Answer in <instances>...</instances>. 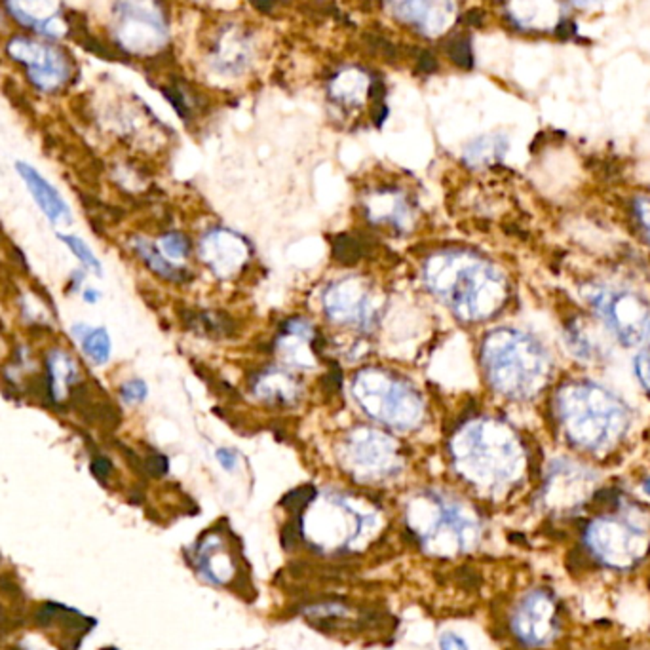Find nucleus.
Listing matches in <instances>:
<instances>
[{
    "mask_svg": "<svg viewBox=\"0 0 650 650\" xmlns=\"http://www.w3.org/2000/svg\"><path fill=\"white\" fill-rule=\"evenodd\" d=\"M558 411L568 439L588 451L612 447L629 424L622 400L595 383L563 386L558 395Z\"/></svg>",
    "mask_w": 650,
    "mask_h": 650,
    "instance_id": "f257e3e1",
    "label": "nucleus"
},
{
    "mask_svg": "<svg viewBox=\"0 0 650 650\" xmlns=\"http://www.w3.org/2000/svg\"><path fill=\"white\" fill-rule=\"evenodd\" d=\"M487 377L500 394L525 400L541 392L550 377V358L544 346L516 329H500L483 346Z\"/></svg>",
    "mask_w": 650,
    "mask_h": 650,
    "instance_id": "f03ea898",
    "label": "nucleus"
},
{
    "mask_svg": "<svg viewBox=\"0 0 650 650\" xmlns=\"http://www.w3.org/2000/svg\"><path fill=\"white\" fill-rule=\"evenodd\" d=\"M439 297L464 320H485L506 300V282L495 266L468 256H449L428 273Z\"/></svg>",
    "mask_w": 650,
    "mask_h": 650,
    "instance_id": "7ed1b4c3",
    "label": "nucleus"
},
{
    "mask_svg": "<svg viewBox=\"0 0 650 650\" xmlns=\"http://www.w3.org/2000/svg\"><path fill=\"white\" fill-rule=\"evenodd\" d=\"M3 50L23 71L29 88L40 95H57L74 82L76 61L61 42L15 30L6 35Z\"/></svg>",
    "mask_w": 650,
    "mask_h": 650,
    "instance_id": "20e7f679",
    "label": "nucleus"
},
{
    "mask_svg": "<svg viewBox=\"0 0 650 650\" xmlns=\"http://www.w3.org/2000/svg\"><path fill=\"white\" fill-rule=\"evenodd\" d=\"M461 447V461L473 480L485 485H506L514 481L525 466V456L510 428L498 422H481L470 428Z\"/></svg>",
    "mask_w": 650,
    "mask_h": 650,
    "instance_id": "39448f33",
    "label": "nucleus"
},
{
    "mask_svg": "<svg viewBox=\"0 0 650 650\" xmlns=\"http://www.w3.org/2000/svg\"><path fill=\"white\" fill-rule=\"evenodd\" d=\"M110 46L122 56L149 57L168 39L164 12L158 0H113L108 15Z\"/></svg>",
    "mask_w": 650,
    "mask_h": 650,
    "instance_id": "423d86ee",
    "label": "nucleus"
},
{
    "mask_svg": "<svg viewBox=\"0 0 650 650\" xmlns=\"http://www.w3.org/2000/svg\"><path fill=\"white\" fill-rule=\"evenodd\" d=\"M585 297L618 341L628 346L643 341L650 327V308L637 293L612 285H594Z\"/></svg>",
    "mask_w": 650,
    "mask_h": 650,
    "instance_id": "0eeeda50",
    "label": "nucleus"
},
{
    "mask_svg": "<svg viewBox=\"0 0 650 650\" xmlns=\"http://www.w3.org/2000/svg\"><path fill=\"white\" fill-rule=\"evenodd\" d=\"M358 398L368 413L390 426H415L422 415L419 395L400 380L386 375H361L358 380Z\"/></svg>",
    "mask_w": 650,
    "mask_h": 650,
    "instance_id": "6e6552de",
    "label": "nucleus"
},
{
    "mask_svg": "<svg viewBox=\"0 0 650 650\" xmlns=\"http://www.w3.org/2000/svg\"><path fill=\"white\" fill-rule=\"evenodd\" d=\"M585 542L599 561L614 568H628L645 556L648 538L628 519L599 517L588 527Z\"/></svg>",
    "mask_w": 650,
    "mask_h": 650,
    "instance_id": "1a4fd4ad",
    "label": "nucleus"
},
{
    "mask_svg": "<svg viewBox=\"0 0 650 650\" xmlns=\"http://www.w3.org/2000/svg\"><path fill=\"white\" fill-rule=\"evenodd\" d=\"M0 4L22 33L54 42L73 33L71 13L63 0H0Z\"/></svg>",
    "mask_w": 650,
    "mask_h": 650,
    "instance_id": "9d476101",
    "label": "nucleus"
},
{
    "mask_svg": "<svg viewBox=\"0 0 650 650\" xmlns=\"http://www.w3.org/2000/svg\"><path fill=\"white\" fill-rule=\"evenodd\" d=\"M556 603L546 592L529 594L517 609L514 618V631L517 637L531 646L548 645L558 633Z\"/></svg>",
    "mask_w": 650,
    "mask_h": 650,
    "instance_id": "9b49d317",
    "label": "nucleus"
},
{
    "mask_svg": "<svg viewBox=\"0 0 650 650\" xmlns=\"http://www.w3.org/2000/svg\"><path fill=\"white\" fill-rule=\"evenodd\" d=\"M371 293L361 288L360 283L344 282L337 283L327 291L324 297V303L327 314L333 320L342 324H358L363 325L371 322L373 305H371Z\"/></svg>",
    "mask_w": 650,
    "mask_h": 650,
    "instance_id": "f8f14e48",
    "label": "nucleus"
},
{
    "mask_svg": "<svg viewBox=\"0 0 650 650\" xmlns=\"http://www.w3.org/2000/svg\"><path fill=\"white\" fill-rule=\"evenodd\" d=\"M400 20L413 23L428 35H438L453 18V0H390Z\"/></svg>",
    "mask_w": 650,
    "mask_h": 650,
    "instance_id": "ddd939ff",
    "label": "nucleus"
},
{
    "mask_svg": "<svg viewBox=\"0 0 650 650\" xmlns=\"http://www.w3.org/2000/svg\"><path fill=\"white\" fill-rule=\"evenodd\" d=\"M20 178L23 179L30 196L35 198L40 212L48 217L52 225H69L71 223V210L67 202L57 193V188L48 181L42 173L27 162H15Z\"/></svg>",
    "mask_w": 650,
    "mask_h": 650,
    "instance_id": "4468645a",
    "label": "nucleus"
},
{
    "mask_svg": "<svg viewBox=\"0 0 650 650\" xmlns=\"http://www.w3.org/2000/svg\"><path fill=\"white\" fill-rule=\"evenodd\" d=\"M247 249L249 246L240 236L217 230L205 236V242H202V257H205L217 274L225 276L234 273L247 259Z\"/></svg>",
    "mask_w": 650,
    "mask_h": 650,
    "instance_id": "2eb2a0df",
    "label": "nucleus"
},
{
    "mask_svg": "<svg viewBox=\"0 0 650 650\" xmlns=\"http://www.w3.org/2000/svg\"><path fill=\"white\" fill-rule=\"evenodd\" d=\"M46 378L52 400L61 403L69 398L71 390L81 380V369L69 352L63 348H54L46 356Z\"/></svg>",
    "mask_w": 650,
    "mask_h": 650,
    "instance_id": "dca6fc26",
    "label": "nucleus"
},
{
    "mask_svg": "<svg viewBox=\"0 0 650 650\" xmlns=\"http://www.w3.org/2000/svg\"><path fill=\"white\" fill-rule=\"evenodd\" d=\"M556 0H512V15L529 29H553L561 23Z\"/></svg>",
    "mask_w": 650,
    "mask_h": 650,
    "instance_id": "f3484780",
    "label": "nucleus"
},
{
    "mask_svg": "<svg viewBox=\"0 0 650 650\" xmlns=\"http://www.w3.org/2000/svg\"><path fill=\"white\" fill-rule=\"evenodd\" d=\"M358 446L354 449V461L358 463V468L368 470V472H386L392 466V456H394V447L390 446V441L385 439L383 436L377 434H368L363 439L358 441ZM354 463V464H356Z\"/></svg>",
    "mask_w": 650,
    "mask_h": 650,
    "instance_id": "a211bd4d",
    "label": "nucleus"
},
{
    "mask_svg": "<svg viewBox=\"0 0 650 650\" xmlns=\"http://www.w3.org/2000/svg\"><path fill=\"white\" fill-rule=\"evenodd\" d=\"M73 335L81 341L84 356L95 363V366H105L113 351V342H110L108 331L105 327H88L84 324H78L73 327Z\"/></svg>",
    "mask_w": 650,
    "mask_h": 650,
    "instance_id": "6ab92c4d",
    "label": "nucleus"
},
{
    "mask_svg": "<svg viewBox=\"0 0 650 650\" xmlns=\"http://www.w3.org/2000/svg\"><path fill=\"white\" fill-rule=\"evenodd\" d=\"M134 249L137 251V256L143 259V263H145L156 276H160L164 280H171V282L183 280V276H185L183 268L171 264L166 259L164 253L158 249L154 244H151L149 240L137 238V240L134 242Z\"/></svg>",
    "mask_w": 650,
    "mask_h": 650,
    "instance_id": "aec40b11",
    "label": "nucleus"
},
{
    "mask_svg": "<svg viewBox=\"0 0 650 650\" xmlns=\"http://www.w3.org/2000/svg\"><path fill=\"white\" fill-rule=\"evenodd\" d=\"M247 59H249L247 40L242 39L240 35H232L225 42H221V46H217L215 63L217 69L221 71L227 73L242 71L247 65Z\"/></svg>",
    "mask_w": 650,
    "mask_h": 650,
    "instance_id": "412c9836",
    "label": "nucleus"
},
{
    "mask_svg": "<svg viewBox=\"0 0 650 650\" xmlns=\"http://www.w3.org/2000/svg\"><path fill=\"white\" fill-rule=\"evenodd\" d=\"M506 151V141L498 135H485L475 139L473 143L466 147L464 158L466 162H470L472 166H481V164H489L500 158Z\"/></svg>",
    "mask_w": 650,
    "mask_h": 650,
    "instance_id": "4be33fe9",
    "label": "nucleus"
},
{
    "mask_svg": "<svg viewBox=\"0 0 650 650\" xmlns=\"http://www.w3.org/2000/svg\"><path fill=\"white\" fill-rule=\"evenodd\" d=\"M368 88V78L358 71H346L342 73L331 86V93L335 95L339 101L346 103H358L363 90Z\"/></svg>",
    "mask_w": 650,
    "mask_h": 650,
    "instance_id": "5701e85b",
    "label": "nucleus"
},
{
    "mask_svg": "<svg viewBox=\"0 0 650 650\" xmlns=\"http://www.w3.org/2000/svg\"><path fill=\"white\" fill-rule=\"evenodd\" d=\"M567 342L570 346L573 354H576L580 360H597L603 354V346L597 341V337L590 335L588 329L582 327H570L568 335H567Z\"/></svg>",
    "mask_w": 650,
    "mask_h": 650,
    "instance_id": "b1692460",
    "label": "nucleus"
},
{
    "mask_svg": "<svg viewBox=\"0 0 650 650\" xmlns=\"http://www.w3.org/2000/svg\"><path fill=\"white\" fill-rule=\"evenodd\" d=\"M57 238L71 249L73 256L82 263V266L86 268V271L98 274V276L103 274L101 261L95 257V253L91 251V247L82 240L81 236H76V234H57Z\"/></svg>",
    "mask_w": 650,
    "mask_h": 650,
    "instance_id": "393cba45",
    "label": "nucleus"
},
{
    "mask_svg": "<svg viewBox=\"0 0 650 650\" xmlns=\"http://www.w3.org/2000/svg\"><path fill=\"white\" fill-rule=\"evenodd\" d=\"M160 251L169 259H185L190 251V242L181 232H168L160 238Z\"/></svg>",
    "mask_w": 650,
    "mask_h": 650,
    "instance_id": "a878e982",
    "label": "nucleus"
},
{
    "mask_svg": "<svg viewBox=\"0 0 650 650\" xmlns=\"http://www.w3.org/2000/svg\"><path fill=\"white\" fill-rule=\"evenodd\" d=\"M447 52H449V57L456 63L458 67H463V69L472 67V63H473L472 46H470V40L466 37H463V35L455 37L447 46Z\"/></svg>",
    "mask_w": 650,
    "mask_h": 650,
    "instance_id": "bb28decb",
    "label": "nucleus"
},
{
    "mask_svg": "<svg viewBox=\"0 0 650 650\" xmlns=\"http://www.w3.org/2000/svg\"><path fill=\"white\" fill-rule=\"evenodd\" d=\"M639 346L641 348L636 356V375L639 377L641 385L650 390V327Z\"/></svg>",
    "mask_w": 650,
    "mask_h": 650,
    "instance_id": "cd10ccee",
    "label": "nucleus"
},
{
    "mask_svg": "<svg viewBox=\"0 0 650 650\" xmlns=\"http://www.w3.org/2000/svg\"><path fill=\"white\" fill-rule=\"evenodd\" d=\"M147 394H149V388L141 378H132V380H128V383H124L120 386V398L126 403H141L147 398Z\"/></svg>",
    "mask_w": 650,
    "mask_h": 650,
    "instance_id": "c85d7f7f",
    "label": "nucleus"
},
{
    "mask_svg": "<svg viewBox=\"0 0 650 650\" xmlns=\"http://www.w3.org/2000/svg\"><path fill=\"white\" fill-rule=\"evenodd\" d=\"M0 594L6 595L10 601H13V603H20V601H23L22 585L12 578V575L0 576Z\"/></svg>",
    "mask_w": 650,
    "mask_h": 650,
    "instance_id": "c756f323",
    "label": "nucleus"
},
{
    "mask_svg": "<svg viewBox=\"0 0 650 650\" xmlns=\"http://www.w3.org/2000/svg\"><path fill=\"white\" fill-rule=\"evenodd\" d=\"M312 489H299V490H293L291 495H288L283 498V506H288L290 510H300L305 508V506L308 504V500L312 498Z\"/></svg>",
    "mask_w": 650,
    "mask_h": 650,
    "instance_id": "7c9ffc66",
    "label": "nucleus"
},
{
    "mask_svg": "<svg viewBox=\"0 0 650 650\" xmlns=\"http://www.w3.org/2000/svg\"><path fill=\"white\" fill-rule=\"evenodd\" d=\"M636 212L639 217V223L650 240V198H639L636 204Z\"/></svg>",
    "mask_w": 650,
    "mask_h": 650,
    "instance_id": "2f4dec72",
    "label": "nucleus"
},
{
    "mask_svg": "<svg viewBox=\"0 0 650 650\" xmlns=\"http://www.w3.org/2000/svg\"><path fill=\"white\" fill-rule=\"evenodd\" d=\"M110 472H113V464H110L108 458H105V456L93 458V463H91V473L95 475V478L103 481V480H107V478H108Z\"/></svg>",
    "mask_w": 650,
    "mask_h": 650,
    "instance_id": "473e14b6",
    "label": "nucleus"
},
{
    "mask_svg": "<svg viewBox=\"0 0 650 650\" xmlns=\"http://www.w3.org/2000/svg\"><path fill=\"white\" fill-rule=\"evenodd\" d=\"M441 650H468V645L463 637L455 636V633H443L439 639Z\"/></svg>",
    "mask_w": 650,
    "mask_h": 650,
    "instance_id": "72a5a7b5",
    "label": "nucleus"
},
{
    "mask_svg": "<svg viewBox=\"0 0 650 650\" xmlns=\"http://www.w3.org/2000/svg\"><path fill=\"white\" fill-rule=\"evenodd\" d=\"M217 461L221 463L225 470L232 472L236 468V453L232 449H219L217 451Z\"/></svg>",
    "mask_w": 650,
    "mask_h": 650,
    "instance_id": "f704fd0d",
    "label": "nucleus"
},
{
    "mask_svg": "<svg viewBox=\"0 0 650 650\" xmlns=\"http://www.w3.org/2000/svg\"><path fill=\"white\" fill-rule=\"evenodd\" d=\"M147 466H149V470H151L154 475H162V473H166V472H168V461H166L164 456H160V455H156V456L149 458Z\"/></svg>",
    "mask_w": 650,
    "mask_h": 650,
    "instance_id": "c9c22d12",
    "label": "nucleus"
},
{
    "mask_svg": "<svg viewBox=\"0 0 650 650\" xmlns=\"http://www.w3.org/2000/svg\"><path fill=\"white\" fill-rule=\"evenodd\" d=\"M13 628L15 624L12 620V616L4 611V607H0V637H4Z\"/></svg>",
    "mask_w": 650,
    "mask_h": 650,
    "instance_id": "e433bc0d",
    "label": "nucleus"
},
{
    "mask_svg": "<svg viewBox=\"0 0 650 650\" xmlns=\"http://www.w3.org/2000/svg\"><path fill=\"white\" fill-rule=\"evenodd\" d=\"M436 67H438L436 57L432 54L422 52V56L419 57V69L424 73H432V71H436Z\"/></svg>",
    "mask_w": 650,
    "mask_h": 650,
    "instance_id": "4c0bfd02",
    "label": "nucleus"
},
{
    "mask_svg": "<svg viewBox=\"0 0 650 650\" xmlns=\"http://www.w3.org/2000/svg\"><path fill=\"white\" fill-rule=\"evenodd\" d=\"M12 23H10V20H8V15H6V12H4V8H3V4H0V35H10V30H8V27H10Z\"/></svg>",
    "mask_w": 650,
    "mask_h": 650,
    "instance_id": "58836bf2",
    "label": "nucleus"
},
{
    "mask_svg": "<svg viewBox=\"0 0 650 650\" xmlns=\"http://www.w3.org/2000/svg\"><path fill=\"white\" fill-rule=\"evenodd\" d=\"M251 4L261 12H271L273 10V0H251Z\"/></svg>",
    "mask_w": 650,
    "mask_h": 650,
    "instance_id": "ea45409f",
    "label": "nucleus"
},
{
    "mask_svg": "<svg viewBox=\"0 0 650 650\" xmlns=\"http://www.w3.org/2000/svg\"><path fill=\"white\" fill-rule=\"evenodd\" d=\"M100 299H101V293L98 290H86L84 291V300H86V303H98Z\"/></svg>",
    "mask_w": 650,
    "mask_h": 650,
    "instance_id": "a19ab883",
    "label": "nucleus"
},
{
    "mask_svg": "<svg viewBox=\"0 0 650 650\" xmlns=\"http://www.w3.org/2000/svg\"><path fill=\"white\" fill-rule=\"evenodd\" d=\"M568 3L573 6H576V8H588V6L595 4V3H599V0H568Z\"/></svg>",
    "mask_w": 650,
    "mask_h": 650,
    "instance_id": "79ce46f5",
    "label": "nucleus"
},
{
    "mask_svg": "<svg viewBox=\"0 0 650 650\" xmlns=\"http://www.w3.org/2000/svg\"><path fill=\"white\" fill-rule=\"evenodd\" d=\"M643 489H645V493H646V495H650V478L643 483Z\"/></svg>",
    "mask_w": 650,
    "mask_h": 650,
    "instance_id": "37998d69",
    "label": "nucleus"
},
{
    "mask_svg": "<svg viewBox=\"0 0 650 650\" xmlns=\"http://www.w3.org/2000/svg\"><path fill=\"white\" fill-rule=\"evenodd\" d=\"M103 650H117V648H103Z\"/></svg>",
    "mask_w": 650,
    "mask_h": 650,
    "instance_id": "c03bdc74",
    "label": "nucleus"
}]
</instances>
